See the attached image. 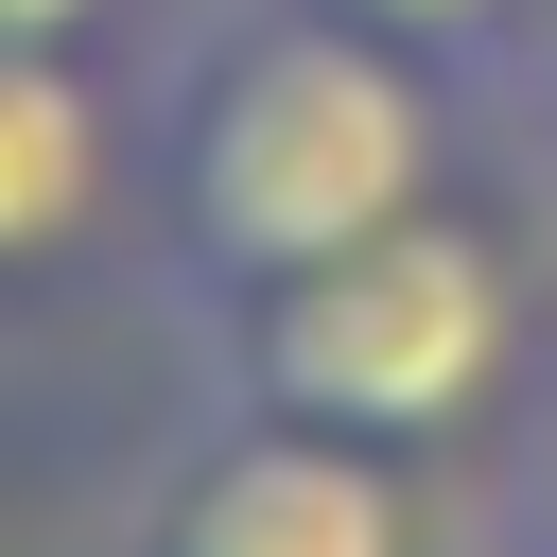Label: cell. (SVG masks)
Returning a JSON list of instances; mask_svg holds the SVG:
<instances>
[{
    "mask_svg": "<svg viewBox=\"0 0 557 557\" xmlns=\"http://www.w3.org/2000/svg\"><path fill=\"white\" fill-rule=\"evenodd\" d=\"M435 209V104L400 70L383 17H244L209 70H191V122H174V244L261 296L366 226Z\"/></svg>",
    "mask_w": 557,
    "mask_h": 557,
    "instance_id": "1",
    "label": "cell"
},
{
    "mask_svg": "<svg viewBox=\"0 0 557 557\" xmlns=\"http://www.w3.org/2000/svg\"><path fill=\"white\" fill-rule=\"evenodd\" d=\"M505 348H522V278L470 209H400V226H366V244L244 296V383L313 435H366V453L453 435L505 383Z\"/></svg>",
    "mask_w": 557,
    "mask_h": 557,
    "instance_id": "2",
    "label": "cell"
},
{
    "mask_svg": "<svg viewBox=\"0 0 557 557\" xmlns=\"http://www.w3.org/2000/svg\"><path fill=\"white\" fill-rule=\"evenodd\" d=\"M157 557H400V470H383L366 435L261 418V435H226V453L174 487Z\"/></svg>",
    "mask_w": 557,
    "mask_h": 557,
    "instance_id": "3",
    "label": "cell"
},
{
    "mask_svg": "<svg viewBox=\"0 0 557 557\" xmlns=\"http://www.w3.org/2000/svg\"><path fill=\"white\" fill-rule=\"evenodd\" d=\"M104 157H122V122H104V87L70 70V35H0V261L87 244Z\"/></svg>",
    "mask_w": 557,
    "mask_h": 557,
    "instance_id": "4",
    "label": "cell"
},
{
    "mask_svg": "<svg viewBox=\"0 0 557 557\" xmlns=\"http://www.w3.org/2000/svg\"><path fill=\"white\" fill-rule=\"evenodd\" d=\"M348 17H383V35H470V17H505V0H348Z\"/></svg>",
    "mask_w": 557,
    "mask_h": 557,
    "instance_id": "5",
    "label": "cell"
},
{
    "mask_svg": "<svg viewBox=\"0 0 557 557\" xmlns=\"http://www.w3.org/2000/svg\"><path fill=\"white\" fill-rule=\"evenodd\" d=\"M70 17H104V0H0V35H70Z\"/></svg>",
    "mask_w": 557,
    "mask_h": 557,
    "instance_id": "6",
    "label": "cell"
},
{
    "mask_svg": "<svg viewBox=\"0 0 557 557\" xmlns=\"http://www.w3.org/2000/svg\"><path fill=\"white\" fill-rule=\"evenodd\" d=\"M540 17H557V0H540Z\"/></svg>",
    "mask_w": 557,
    "mask_h": 557,
    "instance_id": "7",
    "label": "cell"
}]
</instances>
